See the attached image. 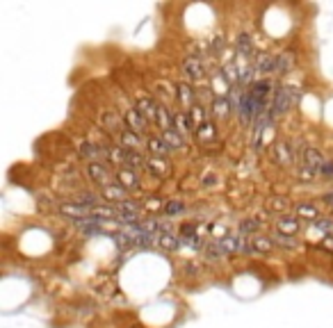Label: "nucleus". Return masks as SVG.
I'll return each instance as SVG.
<instances>
[{
	"label": "nucleus",
	"mask_w": 333,
	"mask_h": 328,
	"mask_svg": "<svg viewBox=\"0 0 333 328\" xmlns=\"http://www.w3.org/2000/svg\"><path fill=\"white\" fill-rule=\"evenodd\" d=\"M322 201H324L326 208H333V192H326V194L322 196Z\"/></svg>",
	"instance_id": "40"
},
{
	"label": "nucleus",
	"mask_w": 333,
	"mask_h": 328,
	"mask_svg": "<svg viewBox=\"0 0 333 328\" xmlns=\"http://www.w3.org/2000/svg\"><path fill=\"white\" fill-rule=\"evenodd\" d=\"M162 139H165L166 146H169L171 150H185V139H183V134H178L176 130L162 132Z\"/></svg>",
	"instance_id": "24"
},
{
	"label": "nucleus",
	"mask_w": 333,
	"mask_h": 328,
	"mask_svg": "<svg viewBox=\"0 0 333 328\" xmlns=\"http://www.w3.org/2000/svg\"><path fill=\"white\" fill-rule=\"evenodd\" d=\"M155 123L162 132H169V130H174V114L166 110L165 105H160L158 107V116H155Z\"/></svg>",
	"instance_id": "21"
},
{
	"label": "nucleus",
	"mask_w": 333,
	"mask_h": 328,
	"mask_svg": "<svg viewBox=\"0 0 333 328\" xmlns=\"http://www.w3.org/2000/svg\"><path fill=\"white\" fill-rule=\"evenodd\" d=\"M146 169H149L153 176L165 178V176H169V171H171V162L165 160V157H151V160L146 162Z\"/></svg>",
	"instance_id": "16"
},
{
	"label": "nucleus",
	"mask_w": 333,
	"mask_h": 328,
	"mask_svg": "<svg viewBox=\"0 0 333 328\" xmlns=\"http://www.w3.org/2000/svg\"><path fill=\"white\" fill-rule=\"evenodd\" d=\"M135 107H137V112L144 116V121H153V123H155V116H158V107H160V105L155 103L153 98H149V96L139 98Z\"/></svg>",
	"instance_id": "12"
},
{
	"label": "nucleus",
	"mask_w": 333,
	"mask_h": 328,
	"mask_svg": "<svg viewBox=\"0 0 333 328\" xmlns=\"http://www.w3.org/2000/svg\"><path fill=\"white\" fill-rule=\"evenodd\" d=\"M219 246L224 253H237V251H244V248H249V246L244 244L242 235H224L219 239Z\"/></svg>",
	"instance_id": "13"
},
{
	"label": "nucleus",
	"mask_w": 333,
	"mask_h": 328,
	"mask_svg": "<svg viewBox=\"0 0 333 328\" xmlns=\"http://www.w3.org/2000/svg\"><path fill=\"white\" fill-rule=\"evenodd\" d=\"M212 114H215V116H226L228 114V100L226 98L212 100Z\"/></svg>",
	"instance_id": "33"
},
{
	"label": "nucleus",
	"mask_w": 333,
	"mask_h": 328,
	"mask_svg": "<svg viewBox=\"0 0 333 328\" xmlns=\"http://www.w3.org/2000/svg\"><path fill=\"white\" fill-rule=\"evenodd\" d=\"M290 107H292V94H290L288 87H281V89L274 91V100H272V105H269V114H272L274 119L288 114Z\"/></svg>",
	"instance_id": "3"
},
{
	"label": "nucleus",
	"mask_w": 333,
	"mask_h": 328,
	"mask_svg": "<svg viewBox=\"0 0 333 328\" xmlns=\"http://www.w3.org/2000/svg\"><path fill=\"white\" fill-rule=\"evenodd\" d=\"M272 242H274V244H279V246H283V248H297V239L290 237V235L274 232V235H272Z\"/></svg>",
	"instance_id": "32"
},
{
	"label": "nucleus",
	"mask_w": 333,
	"mask_h": 328,
	"mask_svg": "<svg viewBox=\"0 0 333 328\" xmlns=\"http://www.w3.org/2000/svg\"><path fill=\"white\" fill-rule=\"evenodd\" d=\"M215 180H217L215 176H205V178H203V187H212V185H215Z\"/></svg>",
	"instance_id": "41"
},
{
	"label": "nucleus",
	"mask_w": 333,
	"mask_h": 328,
	"mask_svg": "<svg viewBox=\"0 0 333 328\" xmlns=\"http://www.w3.org/2000/svg\"><path fill=\"white\" fill-rule=\"evenodd\" d=\"M319 176L322 178H333V160H324V164H322V169H319Z\"/></svg>",
	"instance_id": "38"
},
{
	"label": "nucleus",
	"mask_w": 333,
	"mask_h": 328,
	"mask_svg": "<svg viewBox=\"0 0 333 328\" xmlns=\"http://www.w3.org/2000/svg\"><path fill=\"white\" fill-rule=\"evenodd\" d=\"M110 164H123L126 166V160H128V150L123 148V146H112L110 148V155H107Z\"/></svg>",
	"instance_id": "26"
},
{
	"label": "nucleus",
	"mask_w": 333,
	"mask_h": 328,
	"mask_svg": "<svg viewBox=\"0 0 333 328\" xmlns=\"http://www.w3.org/2000/svg\"><path fill=\"white\" fill-rule=\"evenodd\" d=\"M221 255H224V251H221L219 242H215V244H208V246H205V258H208V260H219Z\"/></svg>",
	"instance_id": "34"
},
{
	"label": "nucleus",
	"mask_w": 333,
	"mask_h": 328,
	"mask_svg": "<svg viewBox=\"0 0 333 328\" xmlns=\"http://www.w3.org/2000/svg\"><path fill=\"white\" fill-rule=\"evenodd\" d=\"M269 91H274V84L272 80H258L251 84V96L256 98V100H267V96H269Z\"/></svg>",
	"instance_id": "20"
},
{
	"label": "nucleus",
	"mask_w": 333,
	"mask_h": 328,
	"mask_svg": "<svg viewBox=\"0 0 333 328\" xmlns=\"http://www.w3.org/2000/svg\"><path fill=\"white\" fill-rule=\"evenodd\" d=\"M176 98H178V103L183 105V110L187 112L194 107V100H197V91L189 87L187 82H181L178 87H176Z\"/></svg>",
	"instance_id": "11"
},
{
	"label": "nucleus",
	"mask_w": 333,
	"mask_h": 328,
	"mask_svg": "<svg viewBox=\"0 0 333 328\" xmlns=\"http://www.w3.org/2000/svg\"><path fill=\"white\" fill-rule=\"evenodd\" d=\"M174 130L178 134H183V137L197 130L194 121H192V116H189V112H176L174 114Z\"/></svg>",
	"instance_id": "14"
},
{
	"label": "nucleus",
	"mask_w": 333,
	"mask_h": 328,
	"mask_svg": "<svg viewBox=\"0 0 333 328\" xmlns=\"http://www.w3.org/2000/svg\"><path fill=\"white\" fill-rule=\"evenodd\" d=\"M158 237V244L162 246V248H166V251H174L176 246L181 244V239L174 237L171 232H160V235H155Z\"/></svg>",
	"instance_id": "29"
},
{
	"label": "nucleus",
	"mask_w": 333,
	"mask_h": 328,
	"mask_svg": "<svg viewBox=\"0 0 333 328\" xmlns=\"http://www.w3.org/2000/svg\"><path fill=\"white\" fill-rule=\"evenodd\" d=\"M315 226H317V228H322V230H333V221H331V219H322V216H319L317 221H315Z\"/></svg>",
	"instance_id": "39"
},
{
	"label": "nucleus",
	"mask_w": 333,
	"mask_h": 328,
	"mask_svg": "<svg viewBox=\"0 0 333 328\" xmlns=\"http://www.w3.org/2000/svg\"><path fill=\"white\" fill-rule=\"evenodd\" d=\"M100 196H103V201H119V203H123L126 201V189H123L121 185H110V187H105L103 192H100Z\"/></svg>",
	"instance_id": "22"
},
{
	"label": "nucleus",
	"mask_w": 333,
	"mask_h": 328,
	"mask_svg": "<svg viewBox=\"0 0 333 328\" xmlns=\"http://www.w3.org/2000/svg\"><path fill=\"white\" fill-rule=\"evenodd\" d=\"M100 126H103V130L110 134H119L126 130V123H123V116L121 114H117L114 110H105V112L100 114Z\"/></svg>",
	"instance_id": "5"
},
{
	"label": "nucleus",
	"mask_w": 333,
	"mask_h": 328,
	"mask_svg": "<svg viewBox=\"0 0 333 328\" xmlns=\"http://www.w3.org/2000/svg\"><path fill=\"white\" fill-rule=\"evenodd\" d=\"M276 66H279V55H272V52H260L256 55V73H276Z\"/></svg>",
	"instance_id": "9"
},
{
	"label": "nucleus",
	"mask_w": 333,
	"mask_h": 328,
	"mask_svg": "<svg viewBox=\"0 0 333 328\" xmlns=\"http://www.w3.org/2000/svg\"><path fill=\"white\" fill-rule=\"evenodd\" d=\"M189 116H192V121H194V126H203V123H208V110H205L203 105H194L192 110H187Z\"/></svg>",
	"instance_id": "27"
},
{
	"label": "nucleus",
	"mask_w": 333,
	"mask_h": 328,
	"mask_svg": "<svg viewBox=\"0 0 333 328\" xmlns=\"http://www.w3.org/2000/svg\"><path fill=\"white\" fill-rule=\"evenodd\" d=\"M237 50L240 52H251V37L249 34H240V37H237Z\"/></svg>",
	"instance_id": "37"
},
{
	"label": "nucleus",
	"mask_w": 333,
	"mask_h": 328,
	"mask_svg": "<svg viewBox=\"0 0 333 328\" xmlns=\"http://www.w3.org/2000/svg\"><path fill=\"white\" fill-rule=\"evenodd\" d=\"M322 164H324V157H322L319 148H315V146H306V148H303V171H301V178L313 180L319 173Z\"/></svg>",
	"instance_id": "1"
},
{
	"label": "nucleus",
	"mask_w": 333,
	"mask_h": 328,
	"mask_svg": "<svg viewBox=\"0 0 333 328\" xmlns=\"http://www.w3.org/2000/svg\"><path fill=\"white\" fill-rule=\"evenodd\" d=\"M60 212L64 216H73V219H87L91 214L89 208H84V205H78V203L68 201V203H62L60 205Z\"/></svg>",
	"instance_id": "17"
},
{
	"label": "nucleus",
	"mask_w": 333,
	"mask_h": 328,
	"mask_svg": "<svg viewBox=\"0 0 333 328\" xmlns=\"http://www.w3.org/2000/svg\"><path fill=\"white\" fill-rule=\"evenodd\" d=\"M121 116H123V123H126V128H128V130H133V132H137V134L144 132L146 121H144V116H142V114L137 112V107H126Z\"/></svg>",
	"instance_id": "8"
},
{
	"label": "nucleus",
	"mask_w": 333,
	"mask_h": 328,
	"mask_svg": "<svg viewBox=\"0 0 333 328\" xmlns=\"http://www.w3.org/2000/svg\"><path fill=\"white\" fill-rule=\"evenodd\" d=\"M260 221H256V219H244L242 224H240V232H242V235H251V237H253V235H258V230H260Z\"/></svg>",
	"instance_id": "30"
},
{
	"label": "nucleus",
	"mask_w": 333,
	"mask_h": 328,
	"mask_svg": "<svg viewBox=\"0 0 333 328\" xmlns=\"http://www.w3.org/2000/svg\"><path fill=\"white\" fill-rule=\"evenodd\" d=\"M297 216L299 219H311V221H317L319 219V210L313 205V203H299L297 205Z\"/></svg>",
	"instance_id": "25"
},
{
	"label": "nucleus",
	"mask_w": 333,
	"mask_h": 328,
	"mask_svg": "<svg viewBox=\"0 0 333 328\" xmlns=\"http://www.w3.org/2000/svg\"><path fill=\"white\" fill-rule=\"evenodd\" d=\"M84 171H87V178L91 180V182H96V185H100L103 189L110 185H114L112 182V173H110V169H107L103 162H87L84 164Z\"/></svg>",
	"instance_id": "2"
},
{
	"label": "nucleus",
	"mask_w": 333,
	"mask_h": 328,
	"mask_svg": "<svg viewBox=\"0 0 333 328\" xmlns=\"http://www.w3.org/2000/svg\"><path fill=\"white\" fill-rule=\"evenodd\" d=\"M269 210L272 212H285V210H290V201L288 198H272L269 201Z\"/></svg>",
	"instance_id": "35"
},
{
	"label": "nucleus",
	"mask_w": 333,
	"mask_h": 328,
	"mask_svg": "<svg viewBox=\"0 0 333 328\" xmlns=\"http://www.w3.org/2000/svg\"><path fill=\"white\" fill-rule=\"evenodd\" d=\"M146 150H149L153 157H166L171 153V148H169L166 142L162 139V134H149V137H146Z\"/></svg>",
	"instance_id": "10"
},
{
	"label": "nucleus",
	"mask_w": 333,
	"mask_h": 328,
	"mask_svg": "<svg viewBox=\"0 0 333 328\" xmlns=\"http://www.w3.org/2000/svg\"><path fill=\"white\" fill-rule=\"evenodd\" d=\"M249 248L256 253H269L274 248V242L272 237H265V235H253V237H249Z\"/></svg>",
	"instance_id": "19"
},
{
	"label": "nucleus",
	"mask_w": 333,
	"mask_h": 328,
	"mask_svg": "<svg viewBox=\"0 0 333 328\" xmlns=\"http://www.w3.org/2000/svg\"><path fill=\"white\" fill-rule=\"evenodd\" d=\"M183 78L187 82H201L205 78V64L199 57H187V60L183 62Z\"/></svg>",
	"instance_id": "4"
},
{
	"label": "nucleus",
	"mask_w": 333,
	"mask_h": 328,
	"mask_svg": "<svg viewBox=\"0 0 333 328\" xmlns=\"http://www.w3.org/2000/svg\"><path fill=\"white\" fill-rule=\"evenodd\" d=\"M276 232H281V235H290V237H295L297 232L301 230V219L299 216H290V214H283L281 219H276Z\"/></svg>",
	"instance_id": "7"
},
{
	"label": "nucleus",
	"mask_w": 333,
	"mask_h": 328,
	"mask_svg": "<svg viewBox=\"0 0 333 328\" xmlns=\"http://www.w3.org/2000/svg\"><path fill=\"white\" fill-rule=\"evenodd\" d=\"M197 137H199V142H212V139L217 137V130H215V126L208 121V123L197 128Z\"/></svg>",
	"instance_id": "28"
},
{
	"label": "nucleus",
	"mask_w": 333,
	"mask_h": 328,
	"mask_svg": "<svg viewBox=\"0 0 333 328\" xmlns=\"http://www.w3.org/2000/svg\"><path fill=\"white\" fill-rule=\"evenodd\" d=\"M292 66H295V52H281L279 55V66H276V73L279 75H288L290 71H292Z\"/></svg>",
	"instance_id": "23"
},
{
	"label": "nucleus",
	"mask_w": 333,
	"mask_h": 328,
	"mask_svg": "<svg viewBox=\"0 0 333 328\" xmlns=\"http://www.w3.org/2000/svg\"><path fill=\"white\" fill-rule=\"evenodd\" d=\"M137 166H146V164H144V157H142V150H128L126 169H133V171H135Z\"/></svg>",
	"instance_id": "31"
},
{
	"label": "nucleus",
	"mask_w": 333,
	"mask_h": 328,
	"mask_svg": "<svg viewBox=\"0 0 333 328\" xmlns=\"http://www.w3.org/2000/svg\"><path fill=\"white\" fill-rule=\"evenodd\" d=\"M114 178H117V182H119V185H121L123 189H135L137 182H139L137 173L133 171V169H126V166H123V169H119Z\"/></svg>",
	"instance_id": "18"
},
{
	"label": "nucleus",
	"mask_w": 333,
	"mask_h": 328,
	"mask_svg": "<svg viewBox=\"0 0 333 328\" xmlns=\"http://www.w3.org/2000/svg\"><path fill=\"white\" fill-rule=\"evenodd\" d=\"M274 162L279 166H292L295 164V148L288 142L274 144Z\"/></svg>",
	"instance_id": "6"
},
{
	"label": "nucleus",
	"mask_w": 333,
	"mask_h": 328,
	"mask_svg": "<svg viewBox=\"0 0 333 328\" xmlns=\"http://www.w3.org/2000/svg\"><path fill=\"white\" fill-rule=\"evenodd\" d=\"M119 146H123L126 150H142L144 148V142H142V137L137 132H133V130H123L121 134H119Z\"/></svg>",
	"instance_id": "15"
},
{
	"label": "nucleus",
	"mask_w": 333,
	"mask_h": 328,
	"mask_svg": "<svg viewBox=\"0 0 333 328\" xmlns=\"http://www.w3.org/2000/svg\"><path fill=\"white\" fill-rule=\"evenodd\" d=\"M183 210H185L183 201H171V203H166V205H165V214L174 216V214H178V212H183Z\"/></svg>",
	"instance_id": "36"
}]
</instances>
